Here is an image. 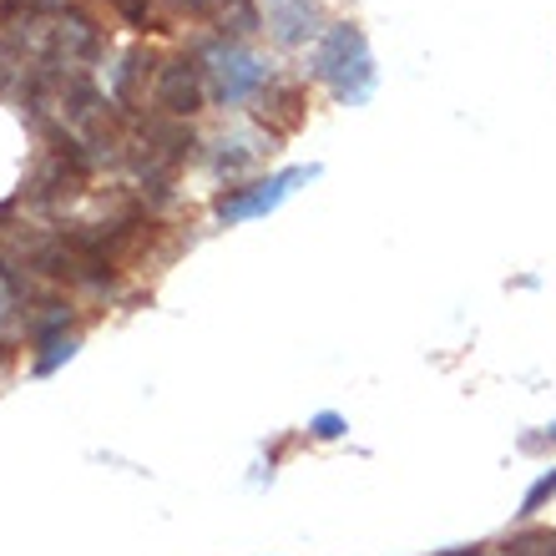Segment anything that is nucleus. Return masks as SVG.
<instances>
[{"label":"nucleus","mask_w":556,"mask_h":556,"mask_svg":"<svg viewBox=\"0 0 556 556\" xmlns=\"http://www.w3.org/2000/svg\"><path fill=\"white\" fill-rule=\"evenodd\" d=\"M112 5H117V11L127 15V21H132L137 30H147V26H152V15H147V0H112Z\"/></svg>","instance_id":"obj_10"},{"label":"nucleus","mask_w":556,"mask_h":556,"mask_svg":"<svg viewBox=\"0 0 556 556\" xmlns=\"http://www.w3.org/2000/svg\"><path fill=\"white\" fill-rule=\"evenodd\" d=\"M314 21V5H308V0H278L274 5V30H278V41H304L308 30L299 26V21Z\"/></svg>","instance_id":"obj_5"},{"label":"nucleus","mask_w":556,"mask_h":556,"mask_svg":"<svg viewBox=\"0 0 556 556\" xmlns=\"http://www.w3.org/2000/svg\"><path fill=\"white\" fill-rule=\"evenodd\" d=\"M314 72L339 91V102H365L369 87H375V66H369L365 36L354 26H334L324 36L319 56H314Z\"/></svg>","instance_id":"obj_1"},{"label":"nucleus","mask_w":556,"mask_h":556,"mask_svg":"<svg viewBox=\"0 0 556 556\" xmlns=\"http://www.w3.org/2000/svg\"><path fill=\"white\" fill-rule=\"evenodd\" d=\"M177 5H182V11H192V15H203V11H213L218 0H177Z\"/></svg>","instance_id":"obj_12"},{"label":"nucleus","mask_w":556,"mask_h":556,"mask_svg":"<svg viewBox=\"0 0 556 556\" xmlns=\"http://www.w3.org/2000/svg\"><path fill=\"white\" fill-rule=\"evenodd\" d=\"M203 102V87H198V66L192 61H167L157 76V106L173 112V117H192Z\"/></svg>","instance_id":"obj_4"},{"label":"nucleus","mask_w":556,"mask_h":556,"mask_svg":"<svg viewBox=\"0 0 556 556\" xmlns=\"http://www.w3.org/2000/svg\"><path fill=\"white\" fill-rule=\"evenodd\" d=\"M203 56H207V72H213V91H218L223 106L249 102L253 91L268 81V66H264V61L249 56V51H243V46H233V41H213Z\"/></svg>","instance_id":"obj_2"},{"label":"nucleus","mask_w":556,"mask_h":556,"mask_svg":"<svg viewBox=\"0 0 556 556\" xmlns=\"http://www.w3.org/2000/svg\"><path fill=\"white\" fill-rule=\"evenodd\" d=\"M552 496H556V470H552V476H542V481H536V485L527 491V501H521V516H536Z\"/></svg>","instance_id":"obj_7"},{"label":"nucleus","mask_w":556,"mask_h":556,"mask_svg":"<svg viewBox=\"0 0 556 556\" xmlns=\"http://www.w3.org/2000/svg\"><path fill=\"white\" fill-rule=\"evenodd\" d=\"M308 430H314L319 440H339V435H344V420H339L334 410H324V415H314V420H308Z\"/></svg>","instance_id":"obj_9"},{"label":"nucleus","mask_w":556,"mask_h":556,"mask_svg":"<svg viewBox=\"0 0 556 556\" xmlns=\"http://www.w3.org/2000/svg\"><path fill=\"white\" fill-rule=\"evenodd\" d=\"M5 314H11V274L0 268V324H5Z\"/></svg>","instance_id":"obj_11"},{"label":"nucleus","mask_w":556,"mask_h":556,"mask_svg":"<svg viewBox=\"0 0 556 556\" xmlns=\"http://www.w3.org/2000/svg\"><path fill=\"white\" fill-rule=\"evenodd\" d=\"M76 344L72 334H51V339H41V354H36V375H56L66 359H76Z\"/></svg>","instance_id":"obj_6"},{"label":"nucleus","mask_w":556,"mask_h":556,"mask_svg":"<svg viewBox=\"0 0 556 556\" xmlns=\"http://www.w3.org/2000/svg\"><path fill=\"white\" fill-rule=\"evenodd\" d=\"M308 177H319V167H289V173L264 177V182H249V188H238V192H228V198H218V218L223 223L264 218V213H274V207L283 203L299 182H308Z\"/></svg>","instance_id":"obj_3"},{"label":"nucleus","mask_w":556,"mask_h":556,"mask_svg":"<svg viewBox=\"0 0 556 556\" xmlns=\"http://www.w3.org/2000/svg\"><path fill=\"white\" fill-rule=\"evenodd\" d=\"M233 11V30H258V11L249 0H223V15Z\"/></svg>","instance_id":"obj_8"}]
</instances>
